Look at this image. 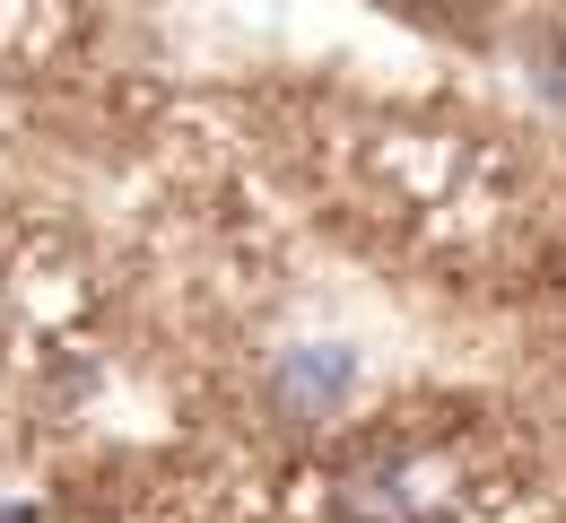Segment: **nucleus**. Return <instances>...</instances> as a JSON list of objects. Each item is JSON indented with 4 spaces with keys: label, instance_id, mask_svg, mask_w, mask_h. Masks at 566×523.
<instances>
[{
    "label": "nucleus",
    "instance_id": "1",
    "mask_svg": "<svg viewBox=\"0 0 566 523\" xmlns=\"http://www.w3.org/2000/svg\"><path fill=\"white\" fill-rule=\"evenodd\" d=\"M340 384H349V358H340V349H305V358L280 375V401H332Z\"/></svg>",
    "mask_w": 566,
    "mask_h": 523
}]
</instances>
